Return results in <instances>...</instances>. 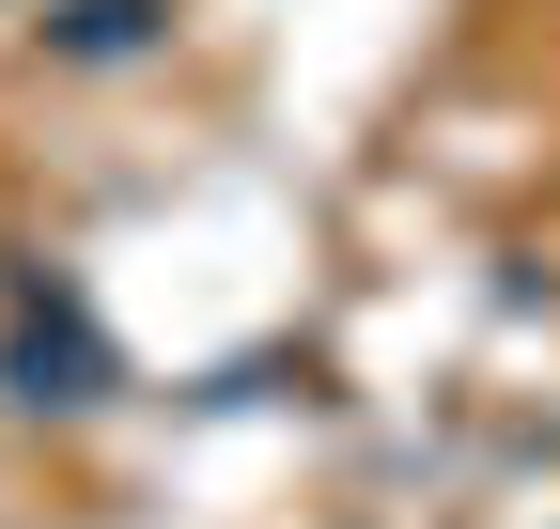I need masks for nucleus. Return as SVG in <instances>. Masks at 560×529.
<instances>
[{"label":"nucleus","instance_id":"f257e3e1","mask_svg":"<svg viewBox=\"0 0 560 529\" xmlns=\"http://www.w3.org/2000/svg\"><path fill=\"white\" fill-rule=\"evenodd\" d=\"M109 389H125V358H109L94 296L47 281V264H16V281H0V405H32V421H94Z\"/></svg>","mask_w":560,"mask_h":529},{"label":"nucleus","instance_id":"f03ea898","mask_svg":"<svg viewBox=\"0 0 560 529\" xmlns=\"http://www.w3.org/2000/svg\"><path fill=\"white\" fill-rule=\"evenodd\" d=\"M32 47L62 79H125V62L172 47V0H32Z\"/></svg>","mask_w":560,"mask_h":529},{"label":"nucleus","instance_id":"7ed1b4c3","mask_svg":"<svg viewBox=\"0 0 560 529\" xmlns=\"http://www.w3.org/2000/svg\"><path fill=\"white\" fill-rule=\"evenodd\" d=\"M0 16H16V0H0Z\"/></svg>","mask_w":560,"mask_h":529}]
</instances>
